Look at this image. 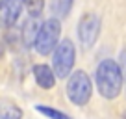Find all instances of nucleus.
Returning <instances> with one entry per match:
<instances>
[{
  "label": "nucleus",
  "mask_w": 126,
  "mask_h": 119,
  "mask_svg": "<svg viewBox=\"0 0 126 119\" xmlns=\"http://www.w3.org/2000/svg\"><path fill=\"white\" fill-rule=\"evenodd\" d=\"M96 89L104 99H115L121 93L122 84H124V73H122L121 65L115 60H102L96 65Z\"/></svg>",
  "instance_id": "nucleus-1"
},
{
  "label": "nucleus",
  "mask_w": 126,
  "mask_h": 119,
  "mask_svg": "<svg viewBox=\"0 0 126 119\" xmlns=\"http://www.w3.org/2000/svg\"><path fill=\"white\" fill-rule=\"evenodd\" d=\"M59 36H61V24H59V20L58 19H47L41 24L33 47H35V50L41 56H47L58 48Z\"/></svg>",
  "instance_id": "nucleus-2"
},
{
  "label": "nucleus",
  "mask_w": 126,
  "mask_h": 119,
  "mask_svg": "<svg viewBox=\"0 0 126 119\" xmlns=\"http://www.w3.org/2000/svg\"><path fill=\"white\" fill-rule=\"evenodd\" d=\"M91 93H93V84H91V78L83 71H74L69 76L67 97L72 104H76V106L87 104L91 99Z\"/></svg>",
  "instance_id": "nucleus-3"
},
{
  "label": "nucleus",
  "mask_w": 126,
  "mask_h": 119,
  "mask_svg": "<svg viewBox=\"0 0 126 119\" xmlns=\"http://www.w3.org/2000/svg\"><path fill=\"white\" fill-rule=\"evenodd\" d=\"M76 60V48L69 39H63L54 50V58H52V69H54L58 78H67L71 75L72 67H74Z\"/></svg>",
  "instance_id": "nucleus-4"
},
{
  "label": "nucleus",
  "mask_w": 126,
  "mask_h": 119,
  "mask_svg": "<svg viewBox=\"0 0 126 119\" xmlns=\"http://www.w3.org/2000/svg\"><path fill=\"white\" fill-rule=\"evenodd\" d=\"M100 17L96 13H85L78 22V37L85 48H91L100 36Z\"/></svg>",
  "instance_id": "nucleus-5"
},
{
  "label": "nucleus",
  "mask_w": 126,
  "mask_h": 119,
  "mask_svg": "<svg viewBox=\"0 0 126 119\" xmlns=\"http://www.w3.org/2000/svg\"><path fill=\"white\" fill-rule=\"evenodd\" d=\"M22 0H0V26L9 28L19 20Z\"/></svg>",
  "instance_id": "nucleus-6"
},
{
  "label": "nucleus",
  "mask_w": 126,
  "mask_h": 119,
  "mask_svg": "<svg viewBox=\"0 0 126 119\" xmlns=\"http://www.w3.org/2000/svg\"><path fill=\"white\" fill-rule=\"evenodd\" d=\"M33 78H35L37 86L43 89H52L56 84V73L54 69H50L45 63H37L33 65Z\"/></svg>",
  "instance_id": "nucleus-7"
},
{
  "label": "nucleus",
  "mask_w": 126,
  "mask_h": 119,
  "mask_svg": "<svg viewBox=\"0 0 126 119\" xmlns=\"http://www.w3.org/2000/svg\"><path fill=\"white\" fill-rule=\"evenodd\" d=\"M39 28H41V24L37 22V17H30V19L26 20L24 30H22V39H24V43H26L28 47L35 43V37H37V34H39Z\"/></svg>",
  "instance_id": "nucleus-8"
},
{
  "label": "nucleus",
  "mask_w": 126,
  "mask_h": 119,
  "mask_svg": "<svg viewBox=\"0 0 126 119\" xmlns=\"http://www.w3.org/2000/svg\"><path fill=\"white\" fill-rule=\"evenodd\" d=\"M22 110L11 102H2L0 104V119H20Z\"/></svg>",
  "instance_id": "nucleus-9"
},
{
  "label": "nucleus",
  "mask_w": 126,
  "mask_h": 119,
  "mask_svg": "<svg viewBox=\"0 0 126 119\" xmlns=\"http://www.w3.org/2000/svg\"><path fill=\"white\" fill-rule=\"evenodd\" d=\"M72 4L74 0H52V11L58 17H67L72 9Z\"/></svg>",
  "instance_id": "nucleus-10"
},
{
  "label": "nucleus",
  "mask_w": 126,
  "mask_h": 119,
  "mask_svg": "<svg viewBox=\"0 0 126 119\" xmlns=\"http://www.w3.org/2000/svg\"><path fill=\"white\" fill-rule=\"evenodd\" d=\"M22 6L26 8V11L30 13V17H39L43 13L45 0H22Z\"/></svg>",
  "instance_id": "nucleus-11"
},
{
  "label": "nucleus",
  "mask_w": 126,
  "mask_h": 119,
  "mask_svg": "<svg viewBox=\"0 0 126 119\" xmlns=\"http://www.w3.org/2000/svg\"><path fill=\"white\" fill-rule=\"evenodd\" d=\"M35 110L39 112V114L47 115L48 119H71L67 114H63V112H59V110H54V108H48V106H35Z\"/></svg>",
  "instance_id": "nucleus-12"
},
{
  "label": "nucleus",
  "mask_w": 126,
  "mask_h": 119,
  "mask_svg": "<svg viewBox=\"0 0 126 119\" xmlns=\"http://www.w3.org/2000/svg\"><path fill=\"white\" fill-rule=\"evenodd\" d=\"M119 65H121L122 73H124V76H126V48H124V50H122L121 58H119Z\"/></svg>",
  "instance_id": "nucleus-13"
},
{
  "label": "nucleus",
  "mask_w": 126,
  "mask_h": 119,
  "mask_svg": "<svg viewBox=\"0 0 126 119\" xmlns=\"http://www.w3.org/2000/svg\"><path fill=\"white\" fill-rule=\"evenodd\" d=\"M4 56V47H2V43H0V58Z\"/></svg>",
  "instance_id": "nucleus-14"
}]
</instances>
